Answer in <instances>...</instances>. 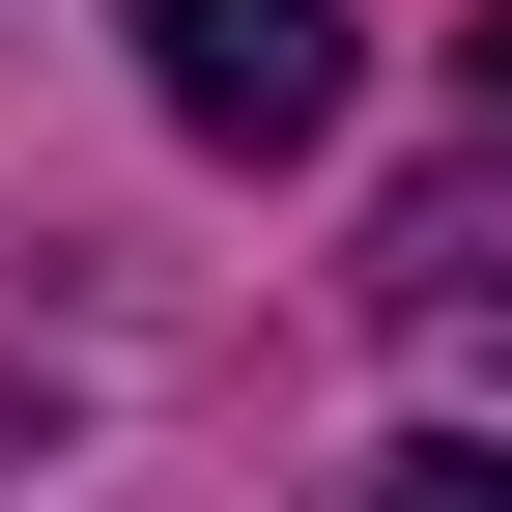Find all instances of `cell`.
Masks as SVG:
<instances>
[{
  "mask_svg": "<svg viewBox=\"0 0 512 512\" xmlns=\"http://www.w3.org/2000/svg\"><path fill=\"white\" fill-rule=\"evenodd\" d=\"M143 29V86H171V143H228V171H285V143H342V0H114Z\"/></svg>",
  "mask_w": 512,
  "mask_h": 512,
  "instance_id": "6da1fadb",
  "label": "cell"
},
{
  "mask_svg": "<svg viewBox=\"0 0 512 512\" xmlns=\"http://www.w3.org/2000/svg\"><path fill=\"white\" fill-rule=\"evenodd\" d=\"M370 512H512V427H427V456L370 484Z\"/></svg>",
  "mask_w": 512,
  "mask_h": 512,
  "instance_id": "7a4b0ae2",
  "label": "cell"
},
{
  "mask_svg": "<svg viewBox=\"0 0 512 512\" xmlns=\"http://www.w3.org/2000/svg\"><path fill=\"white\" fill-rule=\"evenodd\" d=\"M484 114H512V0H484Z\"/></svg>",
  "mask_w": 512,
  "mask_h": 512,
  "instance_id": "3957f363",
  "label": "cell"
}]
</instances>
